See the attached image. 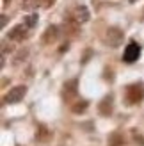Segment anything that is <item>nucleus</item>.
Returning a JSON list of instances; mask_svg holds the SVG:
<instances>
[{"mask_svg": "<svg viewBox=\"0 0 144 146\" xmlns=\"http://www.w3.org/2000/svg\"><path fill=\"white\" fill-rule=\"evenodd\" d=\"M123 39H125V32L121 31L119 27H109L105 32V41L107 45H110L112 48H118L123 45Z\"/></svg>", "mask_w": 144, "mask_h": 146, "instance_id": "nucleus-1", "label": "nucleus"}, {"mask_svg": "<svg viewBox=\"0 0 144 146\" xmlns=\"http://www.w3.org/2000/svg\"><path fill=\"white\" fill-rule=\"evenodd\" d=\"M125 98H126V102H128L130 105L139 104V102L144 100V87H142L141 84H132V86H128L126 91H125Z\"/></svg>", "mask_w": 144, "mask_h": 146, "instance_id": "nucleus-2", "label": "nucleus"}, {"mask_svg": "<svg viewBox=\"0 0 144 146\" xmlns=\"http://www.w3.org/2000/svg\"><path fill=\"white\" fill-rule=\"evenodd\" d=\"M27 94V87L25 86H14L9 89V93H5L4 102L5 104H18L23 100V96Z\"/></svg>", "mask_w": 144, "mask_h": 146, "instance_id": "nucleus-3", "label": "nucleus"}, {"mask_svg": "<svg viewBox=\"0 0 144 146\" xmlns=\"http://www.w3.org/2000/svg\"><path fill=\"white\" fill-rule=\"evenodd\" d=\"M139 55H141V46L135 41H130L126 45L125 52H123V61L125 62H135L139 59Z\"/></svg>", "mask_w": 144, "mask_h": 146, "instance_id": "nucleus-4", "label": "nucleus"}, {"mask_svg": "<svg viewBox=\"0 0 144 146\" xmlns=\"http://www.w3.org/2000/svg\"><path fill=\"white\" fill-rule=\"evenodd\" d=\"M77 86H78V82H77L75 78L64 84V89H62V98H64V102L73 104V100L77 98V94H78V87Z\"/></svg>", "mask_w": 144, "mask_h": 146, "instance_id": "nucleus-5", "label": "nucleus"}, {"mask_svg": "<svg viewBox=\"0 0 144 146\" xmlns=\"http://www.w3.org/2000/svg\"><path fill=\"white\" fill-rule=\"evenodd\" d=\"M57 38H59V27L50 25V27H46L45 34H43V43H45V45H52V43L57 41Z\"/></svg>", "mask_w": 144, "mask_h": 146, "instance_id": "nucleus-6", "label": "nucleus"}, {"mask_svg": "<svg viewBox=\"0 0 144 146\" xmlns=\"http://www.w3.org/2000/svg\"><path fill=\"white\" fill-rule=\"evenodd\" d=\"M27 25H16L9 31V39L11 41H23L27 38Z\"/></svg>", "mask_w": 144, "mask_h": 146, "instance_id": "nucleus-7", "label": "nucleus"}, {"mask_svg": "<svg viewBox=\"0 0 144 146\" xmlns=\"http://www.w3.org/2000/svg\"><path fill=\"white\" fill-rule=\"evenodd\" d=\"M73 20L77 21V23H84V21H87V20H89V9H87L85 5L75 7V11H73Z\"/></svg>", "mask_w": 144, "mask_h": 146, "instance_id": "nucleus-8", "label": "nucleus"}, {"mask_svg": "<svg viewBox=\"0 0 144 146\" xmlns=\"http://www.w3.org/2000/svg\"><path fill=\"white\" fill-rule=\"evenodd\" d=\"M100 112L103 116H110L112 114V96H105L102 102H100Z\"/></svg>", "mask_w": 144, "mask_h": 146, "instance_id": "nucleus-9", "label": "nucleus"}, {"mask_svg": "<svg viewBox=\"0 0 144 146\" xmlns=\"http://www.w3.org/2000/svg\"><path fill=\"white\" fill-rule=\"evenodd\" d=\"M125 141H123V135H121L119 132H112L110 135H109V144L110 146H121Z\"/></svg>", "mask_w": 144, "mask_h": 146, "instance_id": "nucleus-10", "label": "nucleus"}, {"mask_svg": "<svg viewBox=\"0 0 144 146\" xmlns=\"http://www.w3.org/2000/svg\"><path fill=\"white\" fill-rule=\"evenodd\" d=\"M39 7V0H23L21 2V9L23 11H34Z\"/></svg>", "mask_w": 144, "mask_h": 146, "instance_id": "nucleus-11", "label": "nucleus"}, {"mask_svg": "<svg viewBox=\"0 0 144 146\" xmlns=\"http://www.w3.org/2000/svg\"><path fill=\"white\" fill-rule=\"evenodd\" d=\"M87 105H89L87 102H85V100H82V104H77V105H73V107H71V111H73V112H77V114H78V112H84L85 109H87Z\"/></svg>", "mask_w": 144, "mask_h": 146, "instance_id": "nucleus-12", "label": "nucleus"}, {"mask_svg": "<svg viewBox=\"0 0 144 146\" xmlns=\"http://www.w3.org/2000/svg\"><path fill=\"white\" fill-rule=\"evenodd\" d=\"M36 23H38V16L36 14H30V16H27V20H25V25L30 29V27H34Z\"/></svg>", "mask_w": 144, "mask_h": 146, "instance_id": "nucleus-13", "label": "nucleus"}, {"mask_svg": "<svg viewBox=\"0 0 144 146\" xmlns=\"http://www.w3.org/2000/svg\"><path fill=\"white\" fill-rule=\"evenodd\" d=\"M133 139H135V141H139V143H141V146H144V137H142L139 132H133Z\"/></svg>", "mask_w": 144, "mask_h": 146, "instance_id": "nucleus-14", "label": "nucleus"}, {"mask_svg": "<svg viewBox=\"0 0 144 146\" xmlns=\"http://www.w3.org/2000/svg\"><path fill=\"white\" fill-rule=\"evenodd\" d=\"M5 23H7V16H5V14H2V27H5Z\"/></svg>", "mask_w": 144, "mask_h": 146, "instance_id": "nucleus-15", "label": "nucleus"}, {"mask_svg": "<svg viewBox=\"0 0 144 146\" xmlns=\"http://www.w3.org/2000/svg\"><path fill=\"white\" fill-rule=\"evenodd\" d=\"M9 2H11V0H4V5H5V4H9Z\"/></svg>", "mask_w": 144, "mask_h": 146, "instance_id": "nucleus-16", "label": "nucleus"}]
</instances>
